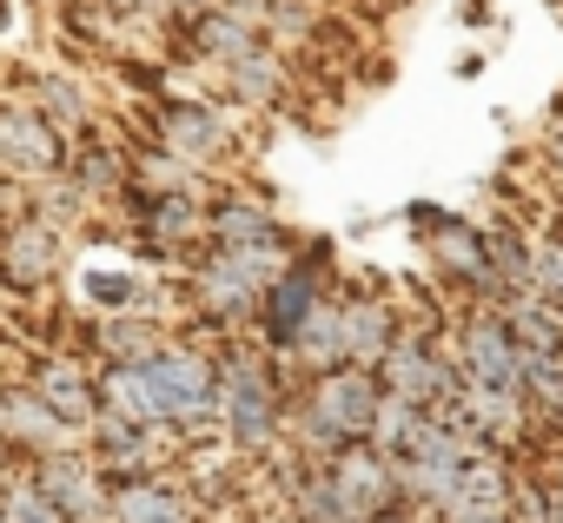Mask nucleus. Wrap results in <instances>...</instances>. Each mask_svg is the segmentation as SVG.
I'll return each instance as SVG.
<instances>
[{"instance_id": "obj_1", "label": "nucleus", "mask_w": 563, "mask_h": 523, "mask_svg": "<svg viewBox=\"0 0 563 523\" xmlns=\"http://www.w3.org/2000/svg\"><path fill=\"white\" fill-rule=\"evenodd\" d=\"M219 444L232 457H272L286 444V398H292V371L265 358L252 338H219Z\"/></svg>"}, {"instance_id": "obj_2", "label": "nucleus", "mask_w": 563, "mask_h": 523, "mask_svg": "<svg viewBox=\"0 0 563 523\" xmlns=\"http://www.w3.org/2000/svg\"><path fill=\"white\" fill-rule=\"evenodd\" d=\"M140 378H146L153 418L173 437V450L219 444V358H212V338L173 332L153 358H140Z\"/></svg>"}, {"instance_id": "obj_3", "label": "nucleus", "mask_w": 563, "mask_h": 523, "mask_svg": "<svg viewBox=\"0 0 563 523\" xmlns=\"http://www.w3.org/2000/svg\"><path fill=\"white\" fill-rule=\"evenodd\" d=\"M372 418H378V378L358 371V365H339V371H312V378H292V398H286V444L292 457L319 464L345 444H365L372 437Z\"/></svg>"}, {"instance_id": "obj_4", "label": "nucleus", "mask_w": 563, "mask_h": 523, "mask_svg": "<svg viewBox=\"0 0 563 523\" xmlns=\"http://www.w3.org/2000/svg\"><path fill=\"white\" fill-rule=\"evenodd\" d=\"M325 292H332V245L319 238V245H299V252H292V266L265 286V299H258V312H252L245 338H252L265 358L286 365V352H292L299 325L312 319V305H319Z\"/></svg>"}, {"instance_id": "obj_5", "label": "nucleus", "mask_w": 563, "mask_h": 523, "mask_svg": "<svg viewBox=\"0 0 563 523\" xmlns=\"http://www.w3.org/2000/svg\"><path fill=\"white\" fill-rule=\"evenodd\" d=\"M140 146H159L166 159L192 166V173H212L225 153H232V120L225 107L212 100H192V93H159L140 107Z\"/></svg>"}, {"instance_id": "obj_6", "label": "nucleus", "mask_w": 563, "mask_h": 523, "mask_svg": "<svg viewBox=\"0 0 563 523\" xmlns=\"http://www.w3.org/2000/svg\"><path fill=\"white\" fill-rule=\"evenodd\" d=\"M411 225L431 252V266L464 292V305H504L510 292L497 286L490 272V252H484V225L464 219V212H444V205H411Z\"/></svg>"}, {"instance_id": "obj_7", "label": "nucleus", "mask_w": 563, "mask_h": 523, "mask_svg": "<svg viewBox=\"0 0 563 523\" xmlns=\"http://www.w3.org/2000/svg\"><path fill=\"white\" fill-rule=\"evenodd\" d=\"M60 272H67V232L47 225V219L21 199V212L0 219V292L41 299L47 286H60Z\"/></svg>"}, {"instance_id": "obj_8", "label": "nucleus", "mask_w": 563, "mask_h": 523, "mask_svg": "<svg viewBox=\"0 0 563 523\" xmlns=\"http://www.w3.org/2000/svg\"><path fill=\"white\" fill-rule=\"evenodd\" d=\"M67 166V140L47 126V113L8 80L0 87V179L8 186H21V192H34L41 179H54Z\"/></svg>"}, {"instance_id": "obj_9", "label": "nucleus", "mask_w": 563, "mask_h": 523, "mask_svg": "<svg viewBox=\"0 0 563 523\" xmlns=\"http://www.w3.org/2000/svg\"><path fill=\"white\" fill-rule=\"evenodd\" d=\"M372 378H378V391L385 398H405V404H444L451 391H457V365H451V352H444V338H431V332H418L411 319L398 325V338L385 345V358L372 365Z\"/></svg>"}, {"instance_id": "obj_10", "label": "nucleus", "mask_w": 563, "mask_h": 523, "mask_svg": "<svg viewBox=\"0 0 563 523\" xmlns=\"http://www.w3.org/2000/svg\"><path fill=\"white\" fill-rule=\"evenodd\" d=\"M444 352H451V365H457V385H477V391H523L517 345H510L497 305H464Z\"/></svg>"}, {"instance_id": "obj_11", "label": "nucleus", "mask_w": 563, "mask_h": 523, "mask_svg": "<svg viewBox=\"0 0 563 523\" xmlns=\"http://www.w3.org/2000/svg\"><path fill=\"white\" fill-rule=\"evenodd\" d=\"M21 385L67 424V431H87L100 418V371L93 358H80L74 345H41L21 358Z\"/></svg>"}, {"instance_id": "obj_12", "label": "nucleus", "mask_w": 563, "mask_h": 523, "mask_svg": "<svg viewBox=\"0 0 563 523\" xmlns=\"http://www.w3.org/2000/svg\"><path fill=\"white\" fill-rule=\"evenodd\" d=\"M319 477H325V497L339 503L345 523H372V516H385V510L405 503L398 464L385 450H372V444H345V450L319 457Z\"/></svg>"}, {"instance_id": "obj_13", "label": "nucleus", "mask_w": 563, "mask_h": 523, "mask_svg": "<svg viewBox=\"0 0 563 523\" xmlns=\"http://www.w3.org/2000/svg\"><path fill=\"white\" fill-rule=\"evenodd\" d=\"M80 450H87V464L107 477V483H120V477H146V470H166V457H173V437L166 431H146V424H126V418H93L87 431H80Z\"/></svg>"}, {"instance_id": "obj_14", "label": "nucleus", "mask_w": 563, "mask_h": 523, "mask_svg": "<svg viewBox=\"0 0 563 523\" xmlns=\"http://www.w3.org/2000/svg\"><path fill=\"white\" fill-rule=\"evenodd\" d=\"M27 477H34V490H41L67 523H107V477L87 464L80 444H67V450H54V457H34Z\"/></svg>"}, {"instance_id": "obj_15", "label": "nucleus", "mask_w": 563, "mask_h": 523, "mask_svg": "<svg viewBox=\"0 0 563 523\" xmlns=\"http://www.w3.org/2000/svg\"><path fill=\"white\" fill-rule=\"evenodd\" d=\"M0 444H8L14 464H34V457H54V450L80 444V431H67L21 378H0Z\"/></svg>"}, {"instance_id": "obj_16", "label": "nucleus", "mask_w": 563, "mask_h": 523, "mask_svg": "<svg viewBox=\"0 0 563 523\" xmlns=\"http://www.w3.org/2000/svg\"><path fill=\"white\" fill-rule=\"evenodd\" d=\"M107 523H206V516L173 470H146V477L107 483Z\"/></svg>"}, {"instance_id": "obj_17", "label": "nucleus", "mask_w": 563, "mask_h": 523, "mask_svg": "<svg viewBox=\"0 0 563 523\" xmlns=\"http://www.w3.org/2000/svg\"><path fill=\"white\" fill-rule=\"evenodd\" d=\"M8 80L47 113V126L60 133V140H74V133H87V126H100V107H93V93H87V80L80 74H60V67H8Z\"/></svg>"}, {"instance_id": "obj_18", "label": "nucleus", "mask_w": 563, "mask_h": 523, "mask_svg": "<svg viewBox=\"0 0 563 523\" xmlns=\"http://www.w3.org/2000/svg\"><path fill=\"white\" fill-rule=\"evenodd\" d=\"M398 325H405V312H398L391 299H378V292H365V286H339V338H345V365L372 371V365L385 358V345L398 338Z\"/></svg>"}, {"instance_id": "obj_19", "label": "nucleus", "mask_w": 563, "mask_h": 523, "mask_svg": "<svg viewBox=\"0 0 563 523\" xmlns=\"http://www.w3.org/2000/svg\"><path fill=\"white\" fill-rule=\"evenodd\" d=\"M278 238H292V232L265 199H252L239 186H212V199H206V245H278Z\"/></svg>"}, {"instance_id": "obj_20", "label": "nucleus", "mask_w": 563, "mask_h": 523, "mask_svg": "<svg viewBox=\"0 0 563 523\" xmlns=\"http://www.w3.org/2000/svg\"><path fill=\"white\" fill-rule=\"evenodd\" d=\"M93 205H113L120 199V186H126V140H113L107 126H87V133H74L67 140V166H60Z\"/></svg>"}, {"instance_id": "obj_21", "label": "nucleus", "mask_w": 563, "mask_h": 523, "mask_svg": "<svg viewBox=\"0 0 563 523\" xmlns=\"http://www.w3.org/2000/svg\"><path fill=\"white\" fill-rule=\"evenodd\" d=\"M173 41H179V54L199 60V67H232V60H245L252 47H265V34H252L245 21H232V14H219V8H199V14L173 21Z\"/></svg>"}, {"instance_id": "obj_22", "label": "nucleus", "mask_w": 563, "mask_h": 523, "mask_svg": "<svg viewBox=\"0 0 563 523\" xmlns=\"http://www.w3.org/2000/svg\"><path fill=\"white\" fill-rule=\"evenodd\" d=\"M504 332H510V345L523 352V358H563V312L550 305V299H537V292H510L504 305Z\"/></svg>"}, {"instance_id": "obj_23", "label": "nucleus", "mask_w": 563, "mask_h": 523, "mask_svg": "<svg viewBox=\"0 0 563 523\" xmlns=\"http://www.w3.org/2000/svg\"><path fill=\"white\" fill-rule=\"evenodd\" d=\"M219 80H225V93H232L239 107H278V100H286V54L265 41V47H252L245 60L219 67Z\"/></svg>"}, {"instance_id": "obj_24", "label": "nucleus", "mask_w": 563, "mask_h": 523, "mask_svg": "<svg viewBox=\"0 0 563 523\" xmlns=\"http://www.w3.org/2000/svg\"><path fill=\"white\" fill-rule=\"evenodd\" d=\"M74 299H80L87 312H133V305L153 299V286H146L133 266H80V272H74Z\"/></svg>"}, {"instance_id": "obj_25", "label": "nucleus", "mask_w": 563, "mask_h": 523, "mask_svg": "<svg viewBox=\"0 0 563 523\" xmlns=\"http://www.w3.org/2000/svg\"><path fill=\"white\" fill-rule=\"evenodd\" d=\"M484 252L504 292H530V232L523 225H484Z\"/></svg>"}, {"instance_id": "obj_26", "label": "nucleus", "mask_w": 563, "mask_h": 523, "mask_svg": "<svg viewBox=\"0 0 563 523\" xmlns=\"http://www.w3.org/2000/svg\"><path fill=\"white\" fill-rule=\"evenodd\" d=\"M0 523H67L27 477V464H8L0 470Z\"/></svg>"}, {"instance_id": "obj_27", "label": "nucleus", "mask_w": 563, "mask_h": 523, "mask_svg": "<svg viewBox=\"0 0 563 523\" xmlns=\"http://www.w3.org/2000/svg\"><path fill=\"white\" fill-rule=\"evenodd\" d=\"M530 292L563 312V232H530Z\"/></svg>"}, {"instance_id": "obj_28", "label": "nucleus", "mask_w": 563, "mask_h": 523, "mask_svg": "<svg viewBox=\"0 0 563 523\" xmlns=\"http://www.w3.org/2000/svg\"><path fill=\"white\" fill-rule=\"evenodd\" d=\"M206 8H219V14L245 21L252 34H265V21H272V8H278V0H206Z\"/></svg>"}, {"instance_id": "obj_29", "label": "nucleus", "mask_w": 563, "mask_h": 523, "mask_svg": "<svg viewBox=\"0 0 563 523\" xmlns=\"http://www.w3.org/2000/svg\"><path fill=\"white\" fill-rule=\"evenodd\" d=\"M431 523H504V510H438Z\"/></svg>"}, {"instance_id": "obj_30", "label": "nucleus", "mask_w": 563, "mask_h": 523, "mask_svg": "<svg viewBox=\"0 0 563 523\" xmlns=\"http://www.w3.org/2000/svg\"><path fill=\"white\" fill-rule=\"evenodd\" d=\"M543 153H550V173H556V179H563V120H556V126H550V140H543Z\"/></svg>"}, {"instance_id": "obj_31", "label": "nucleus", "mask_w": 563, "mask_h": 523, "mask_svg": "<svg viewBox=\"0 0 563 523\" xmlns=\"http://www.w3.org/2000/svg\"><path fill=\"white\" fill-rule=\"evenodd\" d=\"M372 523H431V510H411V503H398V510H385V516H372Z\"/></svg>"}, {"instance_id": "obj_32", "label": "nucleus", "mask_w": 563, "mask_h": 523, "mask_svg": "<svg viewBox=\"0 0 563 523\" xmlns=\"http://www.w3.org/2000/svg\"><path fill=\"white\" fill-rule=\"evenodd\" d=\"M159 8H166L173 21H186V14H199V8H206V0H159Z\"/></svg>"}, {"instance_id": "obj_33", "label": "nucleus", "mask_w": 563, "mask_h": 523, "mask_svg": "<svg viewBox=\"0 0 563 523\" xmlns=\"http://www.w3.org/2000/svg\"><path fill=\"white\" fill-rule=\"evenodd\" d=\"M14 27V8H8V0H0V34H8Z\"/></svg>"}, {"instance_id": "obj_34", "label": "nucleus", "mask_w": 563, "mask_h": 523, "mask_svg": "<svg viewBox=\"0 0 563 523\" xmlns=\"http://www.w3.org/2000/svg\"><path fill=\"white\" fill-rule=\"evenodd\" d=\"M8 464H14V457H8V444H0V470H8Z\"/></svg>"}, {"instance_id": "obj_35", "label": "nucleus", "mask_w": 563, "mask_h": 523, "mask_svg": "<svg viewBox=\"0 0 563 523\" xmlns=\"http://www.w3.org/2000/svg\"><path fill=\"white\" fill-rule=\"evenodd\" d=\"M556 371H563V358H556Z\"/></svg>"}, {"instance_id": "obj_36", "label": "nucleus", "mask_w": 563, "mask_h": 523, "mask_svg": "<svg viewBox=\"0 0 563 523\" xmlns=\"http://www.w3.org/2000/svg\"><path fill=\"white\" fill-rule=\"evenodd\" d=\"M556 232H563V225H556Z\"/></svg>"}]
</instances>
